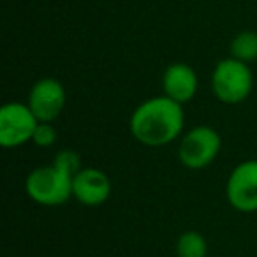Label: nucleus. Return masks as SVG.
I'll return each mask as SVG.
<instances>
[{
  "mask_svg": "<svg viewBox=\"0 0 257 257\" xmlns=\"http://www.w3.org/2000/svg\"><path fill=\"white\" fill-rule=\"evenodd\" d=\"M185 123L183 106L168 95L147 99L134 109L128 127L145 147H164L182 134Z\"/></svg>",
  "mask_w": 257,
  "mask_h": 257,
  "instance_id": "f257e3e1",
  "label": "nucleus"
},
{
  "mask_svg": "<svg viewBox=\"0 0 257 257\" xmlns=\"http://www.w3.org/2000/svg\"><path fill=\"white\" fill-rule=\"evenodd\" d=\"M253 76L248 64L236 58L220 60L211 74V90L224 104H239L250 95Z\"/></svg>",
  "mask_w": 257,
  "mask_h": 257,
  "instance_id": "f03ea898",
  "label": "nucleus"
},
{
  "mask_svg": "<svg viewBox=\"0 0 257 257\" xmlns=\"http://www.w3.org/2000/svg\"><path fill=\"white\" fill-rule=\"evenodd\" d=\"M27 194L43 206H60L72 196V176L57 166L37 168L27 176Z\"/></svg>",
  "mask_w": 257,
  "mask_h": 257,
  "instance_id": "7ed1b4c3",
  "label": "nucleus"
},
{
  "mask_svg": "<svg viewBox=\"0 0 257 257\" xmlns=\"http://www.w3.org/2000/svg\"><path fill=\"white\" fill-rule=\"evenodd\" d=\"M220 147V134L213 127L197 125L183 134L178 147V159L189 169H204L213 164Z\"/></svg>",
  "mask_w": 257,
  "mask_h": 257,
  "instance_id": "20e7f679",
  "label": "nucleus"
},
{
  "mask_svg": "<svg viewBox=\"0 0 257 257\" xmlns=\"http://www.w3.org/2000/svg\"><path fill=\"white\" fill-rule=\"evenodd\" d=\"M39 120L29 104L9 102L0 109V145L4 148H18L32 141Z\"/></svg>",
  "mask_w": 257,
  "mask_h": 257,
  "instance_id": "39448f33",
  "label": "nucleus"
},
{
  "mask_svg": "<svg viewBox=\"0 0 257 257\" xmlns=\"http://www.w3.org/2000/svg\"><path fill=\"white\" fill-rule=\"evenodd\" d=\"M225 196L241 213L257 211V159L243 161L232 169L225 183Z\"/></svg>",
  "mask_w": 257,
  "mask_h": 257,
  "instance_id": "423d86ee",
  "label": "nucleus"
},
{
  "mask_svg": "<svg viewBox=\"0 0 257 257\" xmlns=\"http://www.w3.org/2000/svg\"><path fill=\"white\" fill-rule=\"evenodd\" d=\"M27 104L39 121H55L65 106V90L55 78H43L32 86Z\"/></svg>",
  "mask_w": 257,
  "mask_h": 257,
  "instance_id": "0eeeda50",
  "label": "nucleus"
},
{
  "mask_svg": "<svg viewBox=\"0 0 257 257\" xmlns=\"http://www.w3.org/2000/svg\"><path fill=\"white\" fill-rule=\"evenodd\" d=\"M72 196L85 206H100L111 196V180L97 168H83L72 178Z\"/></svg>",
  "mask_w": 257,
  "mask_h": 257,
  "instance_id": "6e6552de",
  "label": "nucleus"
},
{
  "mask_svg": "<svg viewBox=\"0 0 257 257\" xmlns=\"http://www.w3.org/2000/svg\"><path fill=\"white\" fill-rule=\"evenodd\" d=\"M164 95L176 100L178 104H187L197 93V74L187 64H173L164 71L162 76Z\"/></svg>",
  "mask_w": 257,
  "mask_h": 257,
  "instance_id": "1a4fd4ad",
  "label": "nucleus"
},
{
  "mask_svg": "<svg viewBox=\"0 0 257 257\" xmlns=\"http://www.w3.org/2000/svg\"><path fill=\"white\" fill-rule=\"evenodd\" d=\"M176 257H208V243L197 231H185L176 239Z\"/></svg>",
  "mask_w": 257,
  "mask_h": 257,
  "instance_id": "9d476101",
  "label": "nucleus"
},
{
  "mask_svg": "<svg viewBox=\"0 0 257 257\" xmlns=\"http://www.w3.org/2000/svg\"><path fill=\"white\" fill-rule=\"evenodd\" d=\"M231 57L245 64L257 60V34L241 32L231 43Z\"/></svg>",
  "mask_w": 257,
  "mask_h": 257,
  "instance_id": "9b49d317",
  "label": "nucleus"
},
{
  "mask_svg": "<svg viewBox=\"0 0 257 257\" xmlns=\"http://www.w3.org/2000/svg\"><path fill=\"white\" fill-rule=\"evenodd\" d=\"M51 164L57 166V168L62 169V171H65L67 175H71L72 178H74V176L83 169L81 157H79L74 150H60L57 155H55V159H53Z\"/></svg>",
  "mask_w": 257,
  "mask_h": 257,
  "instance_id": "f8f14e48",
  "label": "nucleus"
},
{
  "mask_svg": "<svg viewBox=\"0 0 257 257\" xmlns=\"http://www.w3.org/2000/svg\"><path fill=\"white\" fill-rule=\"evenodd\" d=\"M58 134L57 128L53 127V121H39L36 127V133H34L32 143L37 145L41 148H50L57 143Z\"/></svg>",
  "mask_w": 257,
  "mask_h": 257,
  "instance_id": "ddd939ff",
  "label": "nucleus"
}]
</instances>
